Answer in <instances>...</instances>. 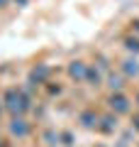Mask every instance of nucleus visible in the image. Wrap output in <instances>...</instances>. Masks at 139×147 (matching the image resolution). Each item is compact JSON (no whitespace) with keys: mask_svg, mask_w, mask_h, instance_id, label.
<instances>
[{"mask_svg":"<svg viewBox=\"0 0 139 147\" xmlns=\"http://www.w3.org/2000/svg\"><path fill=\"white\" fill-rule=\"evenodd\" d=\"M5 100H7V108H10L12 113H22V110H27V98L20 93V91H7Z\"/></svg>","mask_w":139,"mask_h":147,"instance_id":"f257e3e1","label":"nucleus"},{"mask_svg":"<svg viewBox=\"0 0 139 147\" xmlns=\"http://www.w3.org/2000/svg\"><path fill=\"white\" fill-rule=\"evenodd\" d=\"M10 132H12V135L25 137V135H27V125H25V120H22V118H15V120L10 123Z\"/></svg>","mask_w":139,"mask_h":147,"instance_id":"f03ea898","label":"nucleus"},{"mask_svg":"<svg viewBox=\"0 0 139 147\" xmlns=\"http://www.w3.org/2000/svg\"><path fill=\"white\" fill-rule=\"evenodd\" d=\"M110 103H112V108L117 110V113H127V110H129V103H127V98H124V96H112V100H110Z\"/></svg>","mask_w":139,"mask_h":147,"instance_id":"7ed1b4c3","label":"nucleus"},{"mask_svg":"<svg viewBox=\"0 0 139 147\" xmlns=\"http://www.w3.org/2000/svg\"><path fill=\"white\" fill-rule=\"evenodd\" d=\"M86 74H88V69L83 66L81 61H73V64H71V76H76V79H83Z\"/></svg>","mask_w":139,"mask_h":147,"instance_id":"20e7f679","label":"nucleus"},{"mask_svg":"<svg viewBox=\"0 0 139 147\" xmlns=\"http://www.w3.org/2000/svg\"><path fill=\"white\" fill-rule=\"evenodd\" d=\"M46 74H49V69H46V66L34 69V71H32V81H44V79H46Z\"/></svg>","mask_w":139,"mask_h":147,"instance_id":"39448f33","label":"nucleus"},{"mask_svg":"<svg viewBox=\"0 0 139 147\" xmlns=\"http://www.w3.org/2000/svg\"><path fill=\"white\" fill-rule=\"evenodd\" d=\"M124 71H127V74H137V71H139L137 61H127V66H124Z\"/></svg>","mask_w":139,"mask_h":147,"instance_id":"423d86ee","label":"nucleus"},{"mask_svg":"<svg viewBox=\"0 0 139 147\" xmlns=\"http://www.w3.org/2000/svg\"><path fill=\"white\" fill-rule=\"evenodd\" d=\"M110 86H112V88H120V86H122L120 76H110Z\"/></svg>","mask_w":139,"mask_h":147,"instance_id":"0eeeda50","label":"nucleus"},{"mask_svg":"<svg viewBox=\"0 0 139 147\" xmlns=\"http://www.w3.org/2000/svg\"><path fill=\"white\" fill-rule=\"evenodd\" d=\"M83 125H93V115L90 113H83Z\"/></svg>","mask_w":139,"mask_h":147,"instance_id":"6e6552de","label":"nucleus"},{"mask_svg":"<svg viewBox=\"0 0 139 147\" xmlns=\"http://www.w3.org/2000/svg\"><path fill=\"white\" fill-rule=\"evenodd\" d=\"M127 47H129V49H139V42H132V39H129V42H127Z\"/></svg>","mask_w":139,"mask_h":147,"instance_id":"1a4fd4ad","label":"nucleus"},{"mask_svg":"<svg viewBox=\"0 0 139 147\" xmlns=\"http://www.w3.org/2000/svg\"><path fill=\"white\" fill-rule=\"evenodd\" d=\"M134 127H137V130H139V115L134 118Z\"/></svg>","mask_w":139,"mask_h":147,"instance_id":"9d476101","label":"nucleus"},{"mask_svg":"<svg viewBox=\"0 0 139 147\" xmlns=\"http://www.w3.org/2000/svg\"><path fill=\"white\" fill-rule=\"evenodd\" d=\"M5 3H7V0H0V5H5Z\"/></svg>","mask_w":139,"mask_h":147,"instance_id":"9b49d317","label":"nucleus"},{"mask_svg":"<svg viewBox=\"0 0 139 147\" xmlns=\"http://www.w3.org/2000/svg\"><path fill=\"white\" fill-rule=\"evenodd\" d=\"M134 25H137V30H139V22H134Z\"/></svg>","mask_w":139,"mask_h":147,"instance_id":"f8f14e48","label":"nucleus"},{"mask_svg":"<svg viewBox=\"0 0 139 147\" xmlns=\"http://www.w3.org/2000/svg\"><path fill=\"white\" fill-rule=\"evenodd\" d=\"M0 147H5V145H0Z\"/></svg>","mask_w":139,"mask_h":147,"instance_id":"ddd939ff","label":"nucleus"}]
</instances>
